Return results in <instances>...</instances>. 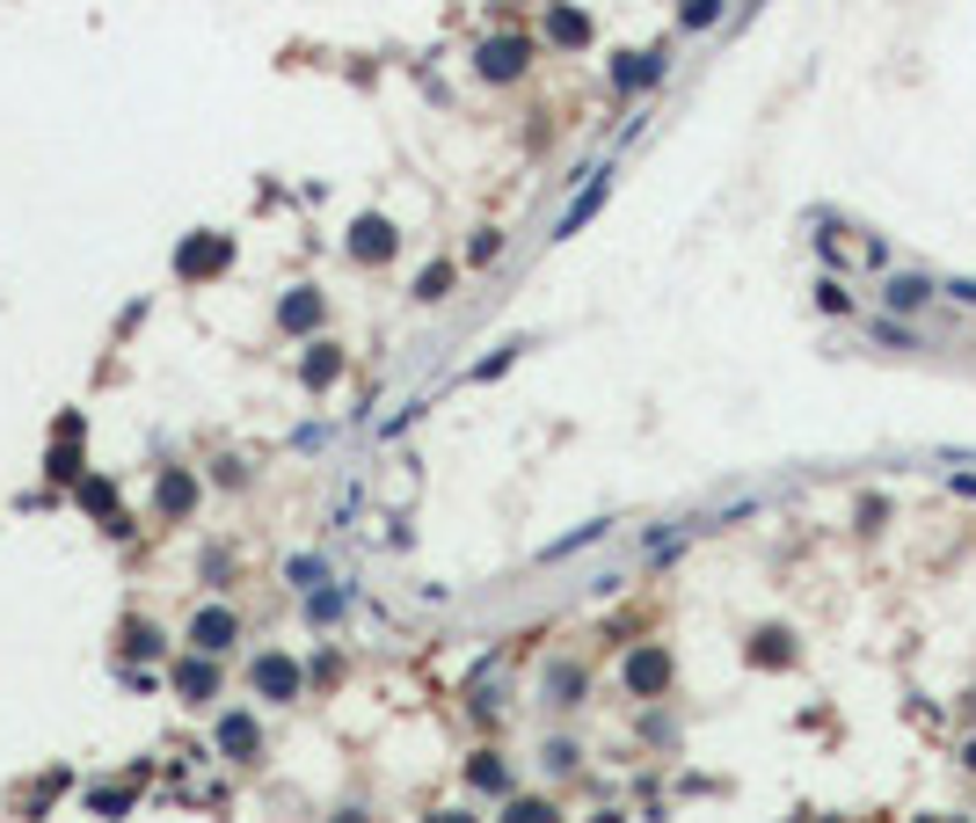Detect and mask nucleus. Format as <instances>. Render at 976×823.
Here are the masks:
<instances>
[{
    "label": "nucleus",
    "instance_id": "obj_1",
    "mask_svg": "<svg viewBox=\"0 0 976 823\" xmlns=\"http://www.w3.org/2000/svg\"><path fill=\"white\" fill-rule=\"evenodd\" d=\"M248 692L270 707H299V692H307V670H299V656H284V648H262L256 664H248Z\"/></svg>",
    "mask_w": 976,
    "mask_h": 823
},
{
    "label": "nucleus",
    "instance_id": "obj_2",
    "mask_svg": "<svg viewBox=\"0 0 976 823\" xmlns=\"http://www.w3.org/2000/svg\"><path fill=\"white\" fill-rule=\"evenodd\" d=\"M671 678H678V664H671V648H663V642H642L627 664H620V685H627L634 700H663Z\"/></svg>",
    "mask_w": 976,
    "mask_h": 823
},
{
    "label": "nucleus",
    "instance_id": "obj_3",
    "mask_svg": "<svg viewBox=\"0 0 976 823\" xmlns=\"http://www.w3.org/2000/svg\"><path fill=\"white\" fill-rule=\"evenodd\" d=\"M197 496H205L197 489V467H160L154 473V503L146 510H154V525H183V518L197 510Z\"/></svg>",
    "mask_w": 976,
    "mask_h": 823
},
{
    "label": "nucleus",
    "instance_id": "obj_4",
    "mask_svg": "<svg viewBox=\"0 0 976 823\" xmlns=\"http://www.w3.org/2000/svg\"><path fill=\"white\" fill-rule=\"evenodd\" d=\"M168 685H175V700H183V707H211V700H219V685H227V670H219V656L190 648V656L168 670Z\"/></svg>",
    "mask_w": 976,
    "mask_h": 823
},
{
    "label": "nucleus",
    "instance_id": "obj_5",
    "mask_svg": "<svg viewBox=\"0 0 976 823\" xmlns=\"http://www.w3.org/2000/svg\"><path fill=\"white\" fill-rule=\"evenodd\" d=\"M183 642L205 648V656H227V648L241 642V613H233V605H197L190 627H183Z\"/></svg>",
    "mask_w": 976,
    "mask_h": 823
},
{
    "label": "nucleus",
    "instance_id": "obj_6",
    "mask_svg": "<svg viewBox=\"0 0 976 823\" xmlns=\"http://www.w3.org/2000/svg\"><path fill=\"white\" fill-rule=\"evenodd\" d=\"M211 743H219V758H227V765H256V758H262V721L248 715V707H233V715H219Z\"/></svg>",
    "mask_w": 976,
    "mask_h": 823
},
{
    "label": "nucleus",
    "instance_id": "obj_7",
    "mask_svg": "<svg viewBox=\"0 0 976 823\" xmlns=\"http://www.w3.org/2000/svg\"><path fill=\"white\" fill-rule=\"evenodd\" d=\"M350 256H357V263H394V256H402V233H394V219H386V211H365V219H357V227H350Z\"/></svg>",
    "mask_w": 976,
    "mask_h": 823
},
{
    "label": "nucleus",
    "instance_id": "obj_8",
    "mask_svg": "<svg viewBox=\"0 0 976 823\" xmlns=\"http://www.w3.org/2000/svg\"><path fill=\"white\" fill-rule=\"evenodd\" d=\"M233 263V241H219V233H197V241H183L175 248V278H219V270Z\"/></svg>",
    "mask_w": 976,
    "mask_h": 823
},
{
    "label": "nucleus",
    "instance_id": "obj_9",
    "mask_svg": "<svg viewBox=\"0 0 976 823\" xmlns=\"http://www.w3.org/2000/svg\"><path fill=\"white\" fill-rule=\"evenodd\" d=\"M941 299V284L925 278V270H890L882 278V314H918V306H933Z\"/></svg>",
    "mask_w": 976,
    "mask_h": 823
},
{
    "label": "nucleus",
    "instance_id": "obj_10",
    "mask_svg": "<svg viewBox=\"0 0 976 823\" xmlns=\"http://www.w3.org/2000/svg\"><path fill=\"white\" fill-rule=\"evenodd\" d=\"M474 66H481V81H518V73L532 66V44H525V37H488Z\"/></svg>",
    "mask_w": 976,
    "mask_h": 823
},
{
    "label": "nucleus",
    "instance_id": "obj_11",
    "mask_svg": "<svg viewBox=\"0 0 976 823\" xmlns=\"http://www.w3.org/2000/svg\"><path fill=\"white\" fill-rule=\"evenodd\" d=\"M321 314H329V306H321L314 284H292V292L278 299V329H284V335H314V329H321Z\"/></svg>",
    "mask_w": 976,
    "mask_h": 823
},
{
    "label": "nucleus",
    "instance_id": "obj_12",
    "mask_svg": "<svg viewBox=\"0 0 976 823\" xmlns=\"http://www.w3.org/2000/svg\"><path fill=\"white\" fill-rule=\"evenodd\" d=\"M663 66H671L663 52H634V59L612 66V88H620V95H642V88H656V81H663Z\"/></svg>",
    "mask_w": 976,
    "mask_h": 823
},
{
    "label": "nucleus",
    "instance_id": "obj_13",
    "mask_svg": "<svg viewBox=\"0 0 976 823\" xmlns=\"http://www.w3.org/2000/svg\"><path fill=\"white\" fill-rule=\"evenodd\" d=\"M343 365H350V357L335 351V343H307V357H299V379L314 386V394H329V386L343 379Z\"/></svg>",
    "mask_w": 976,
    "mask_h": 823
},
{
    "label": "nucleus",
    "instance_id": "obj_14",
    "mask_svg": "<svg viewBox=\"0 0 976 823\" xmlns=\"http://www.w3.org/2000/svg\"><path fill=\"white\" fill-rule=\"evenodd\" d=\"M598 211H605V168H598V176L583 183V190H575V205L561 211V227H554V233H575V227H591Z\"/></svg>",
    "mask_w": 976,
    "mask_h": 823
},
{
    "label": "nucleus",
    "instance_id": "obj_15",
    "mask_svg": "<svg viewBox=\"0 0 976 823\" xmlns=\"http://www.w3.org/2000/svg\"><path fill=\"white\" fill-rule=\"evenodd\" d=\"M583 685H591L583 664H554L547 670V707H583Z\"/></svg>",
    "mask_w": 976,
    "mask_h": 823
},
{
    "label": "nucleus",
    "instance_id": "obj_16",
    "mask_svg": "<svg viewBox=\"0 0 976 823\" xmlns=\"http://www.w3.org/2000/svg\"><path fill=\"white\" fill-rule=\"evenodd\" d=\"M467 788H481V794H510V765H503V751H474V758H467Z\"/></svg>",
    "mask_w": 976,
    "mask_h": 823
},
{
    "label": "nucleus",
    "instance_id": "obj_17",
    "mask_svg": "<svg viewBox=\"0 0 976 823\" xmlns=\"http://www.w3.org/2000/svg\"><path fill=\"white\" fill-rule=\"evenodd\" d=\"M868 335H874V343H890V351H925V335L911 329L904 314H868Z\"/></svg>",
    "mask_w": 976,
    "mask_h": 823
},
{
    "label": "nucleus",
    "instance_id": "obj_18",
    "mask_svg": "<svg viewBox=\"0 0 976 823\" xmlns=\"http://www.w3.org/2000/svg\"><path fill=\"white\" fill-rule=\"evenodd\" d=\"M117 648H124V656H160V648H168V634H160L154 619H124V627H117Z\"/></svg>",
    "mask_w": 976,
    "mask_h": 823
},
{
    "label": "nucleus",
    "instance_id": "obj_19",
    "mask_svg": "<svg viewBox=\"0 0 976 823\" xmlns=\"http://www.w3.org/2000/svg\"><path fill=\"white\" fill-rule=\"evenodd\" d=\"M284 576H292V591L314 597V591H329V561H321V554H299V561H284Z\"/></svg>",
    "mask_w": 976,
    "mask_h": 823
},
{
    "label": "nucleus",
    "instance_id": "obj_20",
    "mask_svg": "<svg viewBox=\"0 0 976 823\" xmlns=\"http://www.w3.org/2000/svg\"><path fill=\"white\" fill-rule=\"evenodd\" d=\"M503 823H561V809L540 802V794H510V802H503Z\"/></svg>",
    "mask_w": 976,
    "mask_h": 823
},
{
    "label": "nucleus",
    "instance_id": "obj_21",
    "mask_svg": "<svg viewBox=\"0 0 976 823\" xmlns=\"http://www.w3.org/2000/svg\"><path fill=\"white\" fill-rule=\"evenodd\" d=\"M453 278H459L453 263H430V270L416 278V299H423V306H437V299H453Z\"/></svg>",
    "mask_w": 976,
    "mask_h": 823
},
{
    "label": "nucleus",
    "instance_id": "obj_22",
    "mask_svg": "<svg viewBox=\"0 0 976 823\" xmlns=\"http://www.w3.org/2000/svg\"><path fill=\"white\" fill-rule=\"evenodd\" d=\"M132 788H139V780H124V788H95V794H87V809H95V816H110V823H117L124 809H132Z\"/></svg>",
    "mask_w": 976,
    "mask_h": 823
},
{
    "label": "nucleus",
    "instance_id": "obj_23",
    "mask_svg": "<svg viewBox=\"0 0 976 823\" xmlns=\"http://www.w3.org/2000/svg\"><path fill=\"white\" fill-rule=\"evenodd\" d=\"M547 30H554V44H591V22L575 15V8H554V22H547Z\"/></svg>",
    "mask_w": 976,
    "mask_h": 823
},
{
    "label": "nucleus",
    "instance_id": "obj_24",
    "mask_svg": "<svg viewBox=\"0 0 976 823\" xmlns=\"http://www.w3.org/2000/svg\"><path fill=\"white\" fill-rule=\"evenodd\" d=\"M817 306L823 314H853V292H845L838 278H817Z\"/></svg>",
    "mask_w": 976,
    "mask_h": 823
},
{
    "label": "nucleus",
    "instance_id": "obj_25",
    "mask_svg": "<svg viewBox=\"0 0 976 823\" xmlns=\"http://www.w3.org/2000/svg\"><path fill=\"white\" fill-rule=\"evenodd\" d=\"M575 758H583V751H575L569 736H554V743L540 751V765H547V772H575Z\"/></svg>",
    "mask_w": 976,
    "mask_h": 823
},
{
    "label": "nucleus",
    "instance_id": "obj_26",
    "mask_svg": "<svg viewBox=\"0 0 976 823\" xmlns=\"http://www.w3.org/2000/svg\"><path fill=\"white\" fill-rule=\"evenodd\" d=\"M496 256H503V233H496V227H481V233L467 241V263H496Z\"/></svg>",
    "mask_w": 976,
    "mask_h": 823
},
{
    "label": "nucleus",
    "instance_id": "obj_27",
    "mask_svg": "<svg viewBox=\"0 0 976 823\" xmlns=\"http://www.w3.org/2000/svg\"><path fill=\"white\" fill-rule=\"evenodd\" d=\"M715 15H721V0H693V8H685V30H707Z\"/></svg>",
    "mask_w": 976,
    "mask_h": 823
},
{
    "label": "nucleus",
    "instance_id": "obj_28",
    "mask_svg": "<svg viewBox=\"0 0 976 823\" xmlns=\"http://www.w3.org/2000/svg\"><path fill=\"white\" fill-rule=\"evenodd\" d=\"M941 299H955V306H976V278H947Z\"/></svg>",
    "mask_w": 976,
    "mask_h": 823
},
{
    "label": "nucleus",
    "instance_id": "obj_29",
    "mask_svg": "<svg viewBox=\"0 0 976 823\" xmlns=\"http://www.w3.org/2000/svg\"><path fill=\"white\" fill-rule=\"evenodd\" d=\"M430 823H474V816H467V809H437Z\"/></svg>",
    "mask_w": 976,
    "mask_h": 823
}]
</instances>
